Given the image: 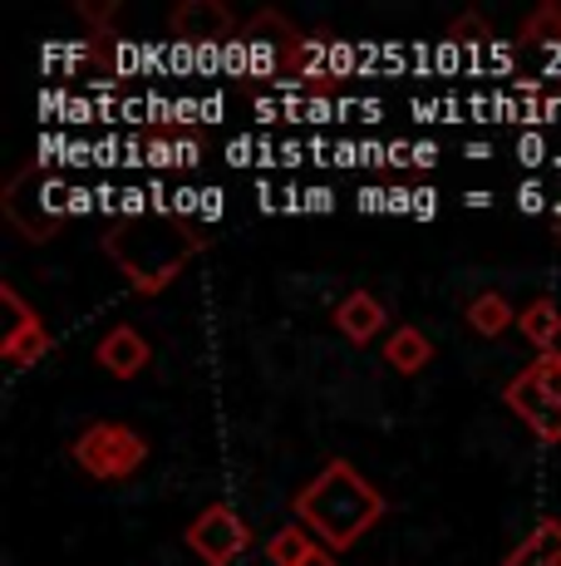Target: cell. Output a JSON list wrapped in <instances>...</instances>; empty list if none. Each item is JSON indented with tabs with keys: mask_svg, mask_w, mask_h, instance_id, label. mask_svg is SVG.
<instances>
[{
	"mask_svg": "<svg viewBox=\"0 0 561 566\" xmlns=\"http://www.w3.org/2000/svg\"><path fill=\"white\" fill-rule=\"evenodd\" d=\"M380 517L384 493L345 459H330L296 493V522L306 532H316V542H326L330 552H350Z\"/></svg>",
	"mask_w": 561,
	"mask_h": 566,
	"instance_id": "6da1fadb",
	"label": "cell"
},
{
	"mask_svg": "<svg viewBox=\"0 0 561 566\" xmlns=\"http://www.w3.org/2000/svg\"><path fill=\"white\" fill-rule=\"evenodd\" d=\"M198 247L202 237H192V227L168 222V217H128L104 232V252L124 266L128 286L144 296H158Z\"/></svg>",
	"mask_w": 561,
	"mask_h": 566,
	"instance_id": "7a4b0ae2",
	"label": "cell"
},
{
	"mask_svg": "<svg viewBox=\"0 0 561 566\" xmlns=\"http://www.w3.org/2000/svg\"><path fill=\"white\" fill-rule=\"evenodd\" d=\"M502 405L512 409L542 443H561V350L537 355L522 375L507 379Z\"/></svg>",
	"mask_w": 561,
	"mask_h": 566,
	"instance_id": "3957f363",
	"label": "cell"
},
{
	"mask_svg": "<svg viewBox=\"0 0 561 566\" xmlns=\"http://www.w3.org/2000/svg\"><path fill=\"white\" fill-rule=\"evenodd\" d=\"M70 459L80 463L89 478H99V483H118V478H128V473L144 468L148 443H144V433H134L128 423L99 419L70 443Z\"/></svg>",
	"mask_w": 561,
	"mask_h": 566,
	"instance_id": "277c9868",
	"label": "cell"
},
{
	"mask_svg": "<svg viewBox=\"0 0 561 566\" xmlns=\"http://www.w3.org/2000/svg\"><path fill=\"white\" fill-rule=\"evenodd\" d=\"M300 50H306V35H300L286 15H272V10H262V15L236 35V64H242L246 74H262V80H276V74L296 70Z\"/></svg>",
	"mask_w": 561,
	"mask_h": 566,
	"instance_id": "5b68a950",
	"label": "cell"
},
{
	"mask_svg": "<svg viewBox=\"0 0 561 566\" xmlns=\"http://www.w3.org/2000/svg\"><path fill=\"white\" fill-rule=\"evenodd\" d=\"M182 542H188V547L198 552L208 566H232L246 547H252V532H246V522L236 517L226 503H212V507H202V513L188 522Z\"/></svg>",
	"mask_w": 561,
	"mask_h": 566,
	"instance_id": "8992f818",
	"label": "cell"
},
{
	"mask_svg": "<svg viewBox=\"0 0 561 566\" xmlns=\"http://www.w3.org/2000/svg\"><path fill=\"white\" fill-rule=\"evenodd\" d=\"M0 355L10 365H35L40 355H50V331L40 325V315L20 301L15 286H0Z\"/></svg>",
	"mask_w": 561,
	"mask_h": 566,
	"instance_id": "52a82bcc",
	"label": "cell"
},
{
	"mask_svg": "<svg viewBox=\"0 0 561 566\" xmlns=\"http://www.w3.org/2000/svg\"><path fill=\"white\" fill-rule=\"evenodd\" d=\"M168 25H172V35L188 40V45H222V40L236 35V15L222 0H182Z\"/></svg>",
	"mask_w": 561,
	"mask_h": 566,
	"instance_id": "ba28073f",
	"label": "cell"
},
{
	"mask_svg": "<svg viewBox=\"0 0 561 566\" xmlns=\"http://www.w3.org/2000/svg\"><path fill=\"white\" fill-rule=\"evenodd\" d=\"M148 355H154V350H148V340L134 331V325H114V331L99 340L94 360L109 369L114 379H134V375H144V369H148Z\"/></svg>",
	"mask_w": 561,
	"mask_h": 566,
	"instance_id": "9c48e42d",
	"label": "cell"
},
{
	"mask_svg": "<svg viewBox=\"0 0 561 566\" xmlns=\"http://www.w3.org/2000/svg\"><path fill=\"white\" fill-rule=\"evenodd\" d=\"M384 306H380V296H370V291H350V296L336 306V325H340V335L345 340H354V345H364V340H374V335L384 331Z\"/></svg>",
	"mask_w": 561,
	"mask_h": 566,
	"instance_id": "30bf717a",
	"label": "cell"
},
{
	"mask_svg": "<svg viewBox=\"0 0 561 566\" xmlns=\"http://www.w3.org/2000/svg\"><path fill=\"white\" fill-rule=\"evenodd\" d=\"M498 566H561V522L542 517Z\"/></svg>",
	"mask_w": 561,
	"mask_h": 566,
	"instance_id": "8fae6325",
	"label": "cell"
},
{
	"mask_svg": "<svg viewBox=\"0 0 561 566\" xmlns=\"http://www.w3.org/2000/svg\"><path fill=\"white\" fill-rule=\"evenodd\" d=\"M384 360H390L394 375H419L428 360H434V345L419 325H399V331L384 340Z\"/></svg>",
	"mask_w": 561,
	"mask_h": 566,
	"instance_id": "7c38bea8",
	"label": "cell"
},
{
	"mask_svg": "<svg viewBox=\"0 0 561 566\" xmlns=\"http://www.w3.org/2000/svg\"><path fill=\"white\" fill-rule=\"evenodd\" d=\"M463 315H468V331H473V335H483V340H498V335H502L522 311L507 306L498 291H483V296L468 301V311H463Z\"/></svg>",
	"mask_w": 561,
	"mask_h": 566,
	"instance_id": "4fadbf2b",
	"label": "cell"
},
{
	"mask_svg": "<svg viewBox=\"0 0 561 566\" xmlns=\"http://www.w3.org/2000/svg\"><path fill=\"white\" fill-rule=\"evenodd\" d=\"M517 325H522V335L537 345V350H557V340H561V311L552 306L547 296H537L532 306H522V315H517Z\"/></svg>",
	"mask_w": 561,
	"mask_h": 566,
	"instance_id": "5bb4252c",
	"label": "cell"
},
{
	"mask_svg": "<svg viewBox=\"0 0 561 566\" xmlns=\"http://www.w3.org/2000/svg\"><path fill=\"white\" fill-rule=\"evenodd\" d=\"M310 552H316V542H310V532L300 527H280L272 542H266V562L272 566H300V562H310Z\"/></svg>",
	"mask_w": 561,
	"mask_h": 566,
	"instance_id": "9a60e30c",
	"label": "cell"
},
{
	"mask_svg": "<svg viewBox=\"0 0 561 566\" xmlns=\"http://www.w3.org/2000/svg\"><path fill=\"white\" fill-rule=\"evenodd\" d=\"M522 45H561V6H552V0H547V6H537L532 15L522 20Z\"/></svg>",
	"mask_w": 561,
	"mask_h": 566,
	"instance_id": "2e32d148",
	"label": "cell"
},
{
	"mask_svg": "<svg viewBox=\"0 0 561 566\" xmlns=\"http://www.w3.org/2000/svg\"><path fill=\"white\" fill-rule=\"evenodd\" d=\"M448 40H453V45H488L493 30H488V20H483V15H458L448 25Z\"/></svg>",
	"mask_w": 561,
	"mask_h": 566,
	"instance_id": "e0dca14e",
	"label": "cell"
},
{
	"mask_svg": "<svg viewBox=\"0 0 561 566\" xmlns=\"http://www.w3.org/2000/svg\"><path fill=\"white\" fill-rule=\"evenodd\" d=\"M74 15L89 20L94 30H104V25H109V20L118 15V6H114V0H104V6H94V0H74Z\"/></svg>",
	"mask_w": 561,
	"mask_h": 566,
	"instance_id": "ac0fdd59",
	"label": "cell"
},
{
	"mask_svg": "<svg viewBox=\"0 0 561 566\" xmlns=\"http://www.w3.org/2000/svg\"><path fill=\"white\" fill-rule=\"evenodd\" d=\"M300 566H340V562L330 557V552H320V547H316V552H310V562H300Z\"/></svg>",
	"mask_w": 561,
	"mask_h": 566,
	"instance_id": "d6986e66",
	"label": "cell"
}]
</instances>
